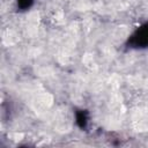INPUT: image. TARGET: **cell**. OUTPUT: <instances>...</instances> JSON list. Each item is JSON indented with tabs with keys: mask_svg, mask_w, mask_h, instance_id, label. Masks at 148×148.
Segmentation results:
<instances>
[{
	"mask_svg": "<svg viewBox=\"0 0 148 148\" xmlns=\"http://www.w3.org/2000/svg\"><path fill=\"white\" fill-rule=\"evenodd\" d=\"M34 0H17V6L21 9H28L32 5Z\"/></svg>",
	"mask_w": 148,
	"mask_h": 148,
	"instance_id": "3957f363",
	"label": "cell"
},
{
	"mask_svg": "<svg viewBox=\"0 0 148 148\" xmlns=\"http://www.w3.org/2000/svg\"><path fill=\"white\" fill-rule=\"evenodd\" d=\"M76 121H77L80 127H86L88 118H87V114H86L84 111H80V112L76 113Z\"/></svg>",
	"mask_w": 148,
	"mask_h": 148,
	"instance_id": "7a4b0ae2",
	"label": "cell"
},
{
	"mask_svg": "<svg viewBox=\"0 0 148 148\" xmlns=\"http://www.w3.org/2000/svg\"><path fill=\"white\" fill-rule=\"evenodd\" d=\"M131 47H147L148 46V23L138 28L128 39Z\"/></svg>",
	"mask_w": 148,
	"mask_h": 148,
	"instance_id": "6da1fadb",
	"label": "cell"
}]
</instances>
